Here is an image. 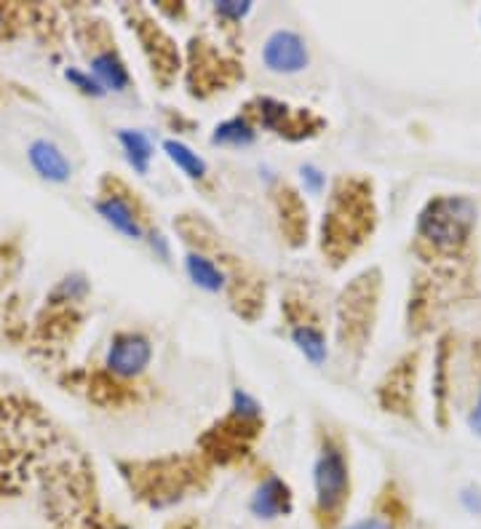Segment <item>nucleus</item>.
<instances>
[{
	"label": "nucleus",
	"mask_w": 481,
	"mask_h": 529,
	"mask_svg": "<svg viewBox=\"0 0 481 529\" xmlns=\"http://www.w3.org/2000/svg\"><path fill=\"white\" fill-rule=\"evenodd\" d=\"M49 471L75 473L73 449L41 407L0 385V495H17Z\"/></svg>",
	"instance_id": "nucleus-1"
},
{
	"label": "nucleus",
	"mask_w": 481,
	"mask_h": 529,
	"mask_svg": "<svg viewBox=\"0 0 481 529\" xmlns=\"http://www.w3.org/2000/svg\"><path fill=\"white\" fill-rule=\"evenodd\" d=\"M476 222V204L465 196L436 198L417 220V236L433 249H455L463 244Z\"/></svg>",
	"instance_id": "nucleus-2"
},
{
	"label": "nucleus",
	"mask_w": 481,
	"mask_h": 529,
	"mask_svg": "<svg viewBox=\"0 0 481 529\" xmlns=\"http://www.w3.org/2000/svg\"><path fill=\"white\" fill-rule=\"evenodd\" d=\"M348 460L343 449L335 441L327 439L321 444V452L313 465V487H316V508L321 519H337V511L343 508L348 497Z\"/></svg>",
	"instance_id": "nucleus-3"
},
{
	"label": "nucleus",
	"mask_w": 481,
	"mask_h": 529,
	"mask_svg": "<svg viewBox=\"0 0 481 529\" xmlns=\"http://www.w3.org/2000/svg\"><path fill=\"white\" fill-rule=\"evenodd\" d=\"M153 359V345L145 334L139 332H121L115 334L110 348H107L105 367L113 372L115 377L131 380V377L142 375Z\"/></svg>",
	"instance_id": "nucleus-4"
},
{
	"label": "nucleus",
	"mask_w": 481,
	"mask_h": 529,
	"mask_svg": "<svg viewBox=\"0 0 481 529\" xmlns=\"http://www.w3.org/2000/svg\"><path fill=\"white\" fill-rule=\"evenodd\" d=\"M262 62L270 73L297 75L308 67V46L294 30H276L262 46Z\"/></svg>",
	"instance_id": "nucleus-5"
},
{
	"label": "nucleus",
	"mask_w": 481,
	"mask_h": 529,
	"mask_svg": "<svg viewBox=\"0 0 481 529\" xmlns=\"http://www.w3.org/2000/svg\"><path fill=\"white\" fill-rule=\"evenodd\" d=\"M249 508H252L257 519L265 521L278 519V516H289L292 513V489H289L286 481L278 479V476H268L252 495Z\"/></svg>",
	"instance_id": "nucleus-6"
},
{
	"label": "nucleus",
	"mask_w": 481,
	"mask_h": 529,
	"mask_svg": "<svg viewBox=\"0 0 481 529\" xmlns=\"http://www.w3.org/2000/svg\"><path fill=\"white\" fill-rule=\"evenodd\" d=\"M27 158H30L33 169L41 174L43 180L57 182V185L70 180V174H73L65 153H62L51 139H35L33 145H30V150H27Z\"/></svg>",
	"instance_id": "nucleus-7"
},
{
	"label": "nucleus",
	"mask_w": 481,
	"mask_h": 529,
	"mask_svg": "<svg viewBox=\"0 0 481 529\" xmlns=\"http://www.w3.org/2000/svg\"><path fill=\"white\" fill-rule=\"evenodd\" d=\"M97 212L105 217V222H110V225L126 238H142V225H139L137 214H134V209H131V204L126 198L115 196V193L99 198Z\"/></svg>",
	"instance_id": "nucleus-8"
},
{
	"label": "nucleus",
	"mask_w": 481,
	"mask_h": 529,
	"mask_svg": "<svg viewBox=\"0 0 481 529\" xmlns=\"http://www.w3.org/2000/svg\"><path fill=\"white\" fill-rule=\"evenodd\" d=\"M257 107H260L257 115H260L262 126H268V129H273L276 134H292V131H300L302 137V134H308V131L302 129L300 121H313L308 113L294 115L289 107L276 102V99H260Z\"/></svg>",
	"instance_id": "nucleus-9"
},
{
	"label": "nucleus",
	"mask_w": 481,
	"mask_h": 529,
	"mask_svg": "<svg viewBox=\"0 0 481 529\" xmlns=\"http://www.w3.org/2000/svg\"><path fill=\"white\" fill-rule=\"evenodd\" d=\"M91 73L105 91H123L129 89V73L123 67L121 57L115 51H99L91 59Z\"/></svg>",
	"instance_id": "nucleus-10"
},
{
	"label": "nucleus",
	"mask_w": 481,
	"mask_h": 529,
	"mask_svg": "<svg viewBox=\"0 0 481 529\" xmlns=\"http://www.w3.org/2000/svg\"><path fill=\"white\" fill-rule=\"evenodd\" d=\"M118 142H121L126 161L134 166V171L147 174V166H150V158H153V145H150L147 134L134 129H121L118 131Z\"/></svg>",
	"instance_id": "nucleus-11"
},
{
	"label": "nucleus",
	"mask_w": 481,
	"mask_h": 529,
	"mask_svg": "<svg viewBox=\"0 0 481 529\" xmlns=\"http://www.w3.org/2000/svg\"><path fill=\"white\" fill-rule=\"evenodd\" d=\"M185 270H188L190 281L201 286V289H206V292H220L222 286H225L222 270L212 260H206L204 254H188L185 257Z\"/></svg>",
	"instance_id": "nucleus-12"
},
{
	"label": "nucleus",
	"mask_w": 481,
	"mask_h": 529,
	"mask_svg": "<svg viewBox=\"0 0 481 529\" xmlns=\"http://www.w3.org/2000/svg\"><path fill=\"white\" fill-rule=\"evenodd\" d=\"M292 340L308 361H313V364H324V361H327V340H324V334L318 332L316 326H294Z\"/></svg>",
	"instance_id": "nucleus-13"
},
{
	"label": "nucleus",
	"mask_w": 481,
	"mask_h": 529,
	"mask_svg": "<svg viewBox=\"0 0 481 529\" xmlns=\"http://www.w3.org/2000/svg\"><path fill=\"white\" fill-rule=\"evenodd\" d=\"M164 150L166 155L172 158L174 166H180L185 174H188L190 180H201L206 174V163L204 158L198 153H193L185 142H177V139H166L164 142Z\"/></svg>",
	"instance_id": "nucleus-14"
},
{
	"label": "nucleus",
	"mask_w": 481,
	"mask_h": 529,
	"mask_svg": "<svg viewBox=\"0 0 481 529\" xmlns=\"http://www.w3.org/2000/svg\"><path fill=\"white\" fill-rule=\"evenodd\" d=\"M257 131L249 126V121L244 118H230V121L220 123L212 134L214 145H228V147H246L252 145Z\"/></svg>",
	"instance_id": "nucleus-15"
},
{
	"label": "nucleus",
	"mask_w": 481,
	"mask_h": 529,
	"mask_svg": "<svg viewBox=\"0 0 481 529\" xmlns=\"http://www.w3.org/2000/svg\"><path fill=\"white\" fill-rule=\"evenodd\" d=\"M260 404L249 396L246 391L233 393V415L241 420V423H257L260 420Z\"/></svg>",
	"instance_id": "nucleus-16"
},
{
	"label": "nucleus",
	"mask_w": 481,
	"mask_h": 529,
	"mask_svg": "<svg viewBox=\"0 0 481 529\" xmlns=\"http://www.w3.org/2000/svg\"><path fill=\"white\" fill-rule=\"evenodd\" d=\"M214 11H217L222 19L241 22V19L252 11V3H246V0H220V3H214Z\"/></svg>",
	"instance_id": "nucleus-17"
},
{
	"label": "nucleus",
	"mask_w": 481,
	"mask_h": 529,
	"mask_svg": "<svg viewBox=\"0 0 481 529\" xmlns=\"http://www.w3.org/2000/svg\"><path fill=\"white\" fill-rule=\"evenodd\" d=\"M65 75H67V81L73 83L75 89H81L83 94H91V97H102V94H105V89L99 86L94 75H86V73H81V70H67Z\"/></svg>",
	"instance_id": "nucleus-18"
},
{
	"label": "nucleus",
	"mask_w": 481,
	"mask_h": 529,
	"mask_svg": "<svg viewBox=\"0 0 481 529\" xmlns=\"http://www.w3.org/2000/svg\"><path fill=\"white\" fill-rule=\"evenodd\" d=\"M300 177H302V185H305V190L308 193H313V196H318L321 190H324V185H327V177H324V171L316 169V166H302L300 169Z\"/></svg>",
	"instance_id": "nucleus-19"
},
{
	"label": "nucleus",
	"mask_w": 481,
	"mask_h": 529,
	"mask_svg": "<svg viewBox=\"0 0 481 529\" xmlns=\"http://www.w3.org/2000/svg\"><path fill=\"white\" fill-rule=\"evenodd\" d=\"M460 503L465 505V511L476 513V516H479V513H481V492H479V489H473V487L463 489V495H460Z\"/></svg>",
	"instance_id": "nucleus-20"
},
{
	"label": "nucleus",
	"mask_w": 481,
	"mask_h": 529,
	"mask_svg": "<svg viewBox=\"0 0 481 529\" xmlns=\"http://www.w3.org/2000/svg\"><path fill=\"white\" fill-rule=\"evenodd\" d=\"M468 428H471L476 436H481V388H479V399H476L471 415H468Z\"/></svg>",
	"instance_id": "nucleus-21"
},
{
	"label": "nucleus",
	"mask_w": 481,
	"mask_h": 529,
	"mask_svg": "<svg viewBox=\"0 0 481 529\" xmlns=\"http://www.w3.org/2000/svg\"><path fill=\"white\" fill-rule=\"evenodd\" d=\"M348 529H391V524L383 519H377V516H372V519H361L356 521V524H351Z\"/></svg>",
	"instance_id": "nucleus-22"
},
{
	"label": "nucleus",
	"mask_w": 481,
	"mask_h": 529,
	"mask_svg": "<svg viewBox=\"0 0 481 529\" xmlns=\"http://www.w3.org/2000/svg\"><path fill=\"white\" fill-rule=\"evenodd\" d=\"M150 246H153V252L161 254L164 260L169 257V246H166V241H164V236H161V233H155L153 241H150Z\"/></svg>",
	"instance_id": "nucleus-23"
},
{
	"label": "nucleus",
	"mask_w": 481,
	"mask_h": 529,
	"mask_svg": "<svg viewBox=\"0 0 481 529\" xmlns=\"http://www.w3.org/2000/svg\"><path fill=\"white\" fill-rule=\"evenodd\" d=\"M0 25H3V6H0Z\"/></svg>",
	"instance_id": "nucleus-24"
}]
</instances>
